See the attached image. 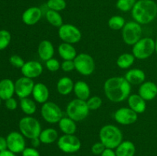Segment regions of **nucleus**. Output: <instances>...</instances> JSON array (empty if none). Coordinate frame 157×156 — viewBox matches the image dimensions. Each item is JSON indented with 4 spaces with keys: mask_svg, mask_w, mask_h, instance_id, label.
<instances>
[{
    "mask_svg": "<svg viewBox=\"0 0 157 156\" xmlns=\"http://www.w3.org/2000/svg\"><path fill=\"white\" fill-rule=\"evenodd\" d=\"M5 103H6V108L9 110H11V111L15 110L17 109V107H18V102H17L16 99L13 97L6 99Z\"/></svg>",
    "mask_w": 157,
    "mask_h": 156,
    "instance_id": "obj_42",
    "label": "nucleus"
},
{
    "mask_svg": "<svg viewBox=\"0 0 157 156\" xmlns=\"http://www.w3.org/2000/svg\"><path fill=\"white\" fill-rule=\"evenodd\" d=\"M58 35L63 42L71 44L78 43L82 38L80 29L72 24H63L58 28Z\"/></svg>",
    "mask_w": 157,
    "mask_h": 156,
    "instance_id": "obj_10",
    "label": "nucleus"
},
{
    "mask_svg": "<svg viewBox=\"0 0 157 156\" xmlns=\"http://www.w3.org/2000/svg\"><path fill=\"white\" fill-rule=\"evenodd\" d=\"M0 156H17L16 154L12 152L9 150H5V151H0Z\"/></svg>",
    "mask_w": 157,
    "mask_h": 156,
    "instance_id": "obj_46",
    "label": "nucleus"
},
{
    "mask_svg": "<svg viewBox=\"0 0 157 156\" xmlns=\"http://www.w3.org/2000/svg\"><path fill=\"white\" fill-rule=\"evenodd\" d=\"M106 97L112 102H121L128 99L131 93V84L123 76H112L104 84Z\"/></svg>",
    "mask_w": 157,
    "mask_h": 156,
    "instance_id": "obj_1",
    "label": "nucleus"
},
{
    "mask_svg": "<svg viewBox=\"0 0 157 156\" xmlns=\"http://www.w3.org/2000/svg\"><path fill=\"white\" fill-rule=\"evenodd\" d=\"M143 29L141 24L135 21L126 22L122 29V38L127 45L133 46L142 38Z\"/></svg>",
    "mask_w": 157,
    "mask_h": 156,
    "instance_id": "obj_7",
    "label": "nucleus"
},
{
    "mask_svg": "<svg viewBox=\"0 0 157 156\" xmlns=\"http://www.w3.org/2000/svg\"><path fill=\"white\" fill-rule=\"evenodd\" d=\"M124 77L131 85H140L145 82L146 73L141 69L133 68L125 73Z\"/></svg>",
    "mask_w": 157,
    "mask_h": 156,
    "instance_id": "obj_21",
    "label": "nucleus"
},
{
    "mask_svg": "<svg viewBox=\"0 0 157 156\" xmlns=\"http://www.w3.org/2000/svg\"><path fill=\"white\" fill-rule=\"evenodd\" d=\"M42 14V9L41 8L32 6L23 12L21 15V20L26 25H35L41 20Z\"/></svg>",
    "mask_w": 157,
    "mask_h": 156,
    "instance_id": "obj_16",
    "label": "nucleus"
},
{
    "mask_svg": "<svg viewBox=\"0 0 157 156\" xmlns=\"http://www.w3.org/2000/svg\"><path fill=\"white\" fill-rule=\"evenodd\" d=\"M128 101V107L137 114L144 113L147 110V101L141 97L138 93L130 94L127 99Z\"/></svg>",
    "mask_w": 157,
    "mask_h": 156,
    "instance_id": "obj_19",
    "label": "nucleus"
},
{
    "mask_svg": "<svg viewBox=\"0 0 157 156\" xmlns=\"http://www.w3.org/2000/svg\"><path fill=\"white\" fill-rule=\"evenodd\" d=\"M35 84L32 79L24 76L19 77L15 83V94L20 99L29 97L30 95H32Z\"/></svg>",
    "mask_w": 157,
    "mask_h": 156,
    "instance_id": "obj_14",
    "label": "nucleus"
},
{
    "mask_svg": "<svg viewBox=\"0 0 157 156\" xmlns=\"http://www.w3.org/2000/svg\"><path fill=\"white\" fill-rule=\"evenodd\" d=\"M137 0H117L116 6L120 11L127 12L131 11Z\"/></svg>",
    "mask_w": 157,
    "mask_h": 156,
    "instance_id": "obj_34",
    "label": "nucleus"
},
{
    "mask_svg": "<svg viewBox=\"0 0 157 156\" xmlns=\"http://www.w3.org/2000/svg\"><path fill=\"white\" fill-rule=\"evenodd\" d=\"M9 62L12 64V66H13L15 68L18 69H21L25 64V63L21 57L18 56L17 54L12 55L10 57V58H9Z\"/></svg>",
    "mask_w": 157,
    "mask_h": 156,
    "instance_id": "obj_38",
    "label": "nucleus"
},
{
    "mask_svg": "<svg viewBox=\"0 0 157 156\" xmlns=\"http://www.w3.org/2000/svg\"><path fill=\"white\" fill-rule=\"evenodd\" d=\"M155 52V40L150 37L142 38L132 47V54L136 59L145 60Z\"/></svg>",
    "mask_w": 157,
    "mask_h": 156,
    "instance_id": "obj_6",
    "label": "nucleus"
},
{
    "mask_svg": "<svg viewBox=\"0 0 157 156\" xmlns=\"http://www.w3.org/2000/svg\"><path fill=\"white\" fill-rule=\"evenodd\" d=\"M1 100H2V99L0 98V105H1Z\"/></svg>",
    "mask_w": 157,
    "mask_h": 156,
    "instance_id": "obj_49",
    "label": "nucleus"
},
{
    "mask_svg": "<svg viewBox=\"0 0 157 156\" xmlns=\"http://www.w3.org/2000/svg\"><path fill=\"white\" fill-rule=\"evenodd\" d=\"M61 69L66 73H70L73 71L74 70H75L74 61H63V62L61 64Z\"/></svg>",
    "mask_w": 157,
    "mask_h": 156,
    "instance_id": "obj_40",
    "label": "nucleus"
},
{
    "mask_svg": "<svg viewBox=\"0 0 157 156\" xmlns=\"http://www.w3.org/2000/svg\"><path fill=\"white\" fill-rule=\"evenodd\" d=\"M32 95L35 102L43 104L48 101L50 92H49L48 87L45 84L43 83H37L35 84Z\"/></svg>",
    "mask_w": 157,
    "mask_h": 156,
    "instance_id": "obj_18",
    "label": "nucleus"
},
{
    "mask_svg": "<svg viewBox=\"0 0 157 156\" xmlns=\"http://www.w3.org/2000/svg\"><path fill=\"white\" fill-rule=\"evenodd\" d=\"M12 40V35L7 30H0V50L6 49L9 45Z\"/></svg>",
    "mask_w": 157,
    "mask_h": 156,
    "instance_id": "obj_35",
    "label": "nucleus"
},
{
    "mask_svg": "<svg viewBox=\"0 0 157 156\" xmlns=\"http://www.w3.org/2000/svg\"><path fill=\"white\" fill-rule=\"evenodd\" d=\"M133 21L142 24H150L157 16V4L153 0H137L131 10Z\"/></svg>",
    "mask_w": 157,
    "mask_h": 156,
    "instance_id": "obj_2",
    "label": "nucleus"
},
{
    "mask_svg": "<svg viewBox=\"0 0 157 156\" xmlns=\"http://www.w3.org/2000/svg\"><path fill=\"white\" fill-rule=\"evenodd\" d=\"M69 156H77V155H75V154H71V155H69Z\"/></svg>",
    "mask_w": 157,
    "mask_h": 156,
    "instance_id": "obj_48",
    "label": "nucleus"
},
{
    "mask_svg": "<svg viewBox=\"0 0 157 156\" xmlns=\"http://www.w3.org/2000/svg\"><path fill=\"white\" fill-rule=\"evenodd\" d=\"M135 60H136V58L133 56L132 53H124L118 57L116 63L119 68L126 70L133 66Z\"/></svg>",
    "mask_w": 157,
    "mask_h": 156,
    "instance_id": "obj_29",
    "label": "nucleus"
},
{
    "mask_svg": "<svg viewBox=\"0 0 157 156\" xmlns=\"http://www.w3.org/2000/svg\"><path fill=\"white\" fill-rule=\"evenodd\" d=\"M90 111L87 102L77 98L71 100L66 107L67 116L75 122H81L84 120L88 116Z\"/></svg>",
    "mask_w": 157,
    "mask_h": 156,
    "instance_id": "obj_5",
    "label": "nucleus"
},
{
    "mask_svg": "<svg viewBox=\"0 0 157 156\" xmlns=\"http://www.w3.org/2000/svg\"><path fill=\"white\" fill-rule=\"evenodd\" d=\"M8 150L15 154L21 153L26 148L25 136L20 132H11L6 137Z\"/></svg>",
    "mask_w": 157,
    "mask_h": 156,
    "instance_id": "obj_12",
    "label": "nucleus"
},
{
    "mask_svg": "<svg viewBox=\"0 0 157 156\" xmlns=\"http://www.w3.org/2000/svg\"><path fill=\"white\" fill-rule=\"evenodd\" d=\"M45 18L51 25L56 28H60L62 25L63 18L61 14L56 11L48 9L45 12Z\"/></svg>",
    "mask_w": 157,
    "mask_h": 156,
    "instance_id": "obj_31",
    "label": "nucleus"
},
{
    "mask_svg": "<svg viewBox=\"0 0 157 156\" xmlns=\"http://www.w3.org/2000/svg\"><path fill=\"white\" fill-rule=\"evenodd\" d=\"M100 156H117V155H116V152H115L114 149H111V148H106Z\"/></svg>",
    "mask_w": 157,
    "mask_h": 156,
    "instance_id": "obj_44",
    "label": "nucleus"
},
{
    "mask_svg": "<svg viewBox=\"0 0 157 156\" xmlns=\"http://www.w3.org/2000/svg\"><path fill=\"white\" fill-rule=\"evenodd\" d=\"M46 6H47L48 9L59 12L66 9L67 2L65 0H48Z\"/></svg>",
    "mask_w": 157,
    "mask_h": 156,
    "instance_id": "obj_33",
    "label": "nucleus"
},
{
    "mask_svg": "<svg viewBox=\"0 0 157 156\" xmlns=\"http://www.w3.org/2000/svg\"><path fill=\"white\" fill-rule=\"evenodd\" d=\"M15 93V83L9 78H5L0 81V98L6 101L13 97Z\"/></svg>",
    "mask_w": 157,
    "mask_h": 156,
    "instance_id": "obj_23",
    "label": "nucleus"
},
{
    "mask_svg": "<svg viewBox=\"0 0 157 156\" xmlns=\"http://www.w3.org/2000/svg\"><path fill=\"white\" fill-rule=\"evenodd\" d=\"M38 54L40 59L47 61L52 58L55 54V47L53 44L48 40H43L38 46Z\"/></svg>",
    "mask_w": 157,
    "mask_h": 156,
    "instance_id": "obj_20",
    "label": "nucleus"
},
{
    "mask_svg": "<svg viewBox=\"0 0 157 156\" xmlns=\"http://www.w3.org/2000/svg\"><path fill=\"white\" fill-rule=\"evenodd\" d=\"M45 67L51 72H56L61 69V63L56 58H51L45 61Z\"/></svg>",
    "mask_w": 157,
    "mask_h": 156,
    "instance_id": "obj_37",
    "label": "nucleus"
},
{
    "mask_svg": "<svg viewBox=\"0 0 157 156\" xmlns=\"http://www.w3.org/2000/svg\"><path fill=\"white\" fill-rule=\"evenodd\" d=\"M138 94L146 101L153 100L157 96V85L152 81H145L140 85Z\"/></svg>",
    "mask_w": 157,
    "mask_h": 156,
    "instance_id": "obj_17",
    "label": "nucleus"
},
{
    "mask_svg": "<svg viewBox=\"0 0 157 156\" xmlns=\"http://www.w3.org/2000/svg\"><path fill=\"white\" fill-rule=\"evenodd\" d=\"M31 143H32V145L33 148H38L40 146V145L41 144V141H40L39 138H35V139H31Z\"/></svg>",
    "mask_w": 157,
    "mask_h": 156,
    "instance_id": "obj_45",
    "label": "nucleus"
},
{
    "mask_svg": "<svg viewBox=\"0 0 157 156\" xmlns=\"http://www.w3.org/2000/svg\"><path fill=\"white\" fill-rule=\"evenodd\" d=\"M21 156H41L37 148L33 147H26L21 152Z\"/></svg>",
    "mask_w": 157,
    "mask_h": 156,
    "instance_id": "obj_41",
    "label": "nucleus"
},
{
    "mask_svg": "<svg viewBox=\"0 0 157 156\" xmlns=\"http://www.w3.org/2000/svg\"><path fill=\"white\" fill-rule=\"evenodd\" d=\"M125 24V19L121 15H113L108 20L109 28L113 31L122 30Z\"/></svg>",
    "mask_w": 157,
    "mask_h": 156,
    "instance_id": "obj_32",
    "label": "nucleus"
},
{
    "mask_svg": "<svg viewBox=\"0 0 157 156\" xmlns=\"http://www.w3.org/2000/svg\"><path fill=\"white\" fill-rule=\"evenodd\" d=\"M106 149V147L104 144L100 141V142H95L91 146V152L95 155H101L103 151Z\"/></svg>",
    "mask_w": 157,
    "mask_h": 156,
    "instance_id": "obj_39",
    "label": "nucleus"
},
{
    "mask_svg": "<svg viewBox=\"0 0 157 156\" xmlns=\"http://www.w3.org/2000/svg\"><path fill=\"white\" fill-rule=\"evenodd\" d=\"M38 138H39L41 144L50 145V144L57 142L59 136H58V131L55 128H47L41 130Z\"/></svg>",
    "mask_w": 157,
    "mask_h": 156,
    "instance_id": "obj_27",
    "label": "nucleus"
},
{
    "mask_svg": "<svg viewBox=\"0 0 157 156\" xmlns=\"http://www.w3.org/2000/svg\"><path fill=\"white\" fill-rule=\"evenodd\" d=\"M74 86L75 83L71 78L69 76H63L60 78L57 83V91L62 96H67L73 92Z\"/></svg>",
    "mask_w": 157,
    "mask_h": 156,
    "instance_id": "obj_25",
    "label": "nucleus"
},
{
    "mask_svg": "<svg viewBox=\"0 0 157 156\" xmlns=\"http://www.w3.org/2000/svg\"><path fill=\"white\" fill-rule=\"evenodd\" d=\"M41 115L46 122L50 124L58 123L63 117V113L59 106L52 101H48L41 107Z\"/></svg>",
    "mask_w": 157,
    "mask_h": 156,
    "instance_id": "obj_9",
    "label": "nucleus"
},
{
    "mask_svg": "<svg viewBox=\"0 0 157 156\" xmlns=\"http://www.w3.org/2000/svg\"><path fill=\"white\" fill-rule=\"evenodd\" d=\"M21 72L24 76L33 80L42 74L43 66L39 61H26L23 67L21 68Z\"/></svg>",
    "mask_w": 157,
    "mask_h": 156,
    "instance_id": "obj_15",
    "label": "nucleus"
},
{
    "mask_svg": "<svg viewBox=\"0 0 157 156\" xmlns=\"http://www.w3.org/2000/svg\"><path fill=\"white\" fill-rule=\"evenodd\" d=\"M58 126L60 130L65 135H75L77 131L76 122L71 119L68 116L61 118V120L58 122Z\"/></svg>",
    "mask_w": 157,
    "mask_h": 156,
    "instance_id": "obj_28",
    "label": "nucleus"
},
{
    "mask_svg": "<svg viewBox=\"0 0 157 156\" xmlns=\"http://www.w3.org/2000/svg\"><path fill=\"white\" fill-rule=\"evenodd\" d=\"M117 156H134L136 153V146L131 141H123L116 148Z\"/></svg>",
    "mask_w": 157,
    "mask_h": 156,
    "instance_id": "obj_26",
    "label": "nucleus"
},
{
    "mask_svg": "<svg viewBox=\"0 0 157 156\" xmlns=\"http://www.w3.org/2000/svg\"><path fill=\"white\" fill-rule=\"evenodd\" d=\"M20 108L25 114L32 116L37 110L36 102L29 97L20 99Z\"/></svg>",
    "mask_w": 157,
    "mask_h": 156,
    "instance_id": "obj_30",
    "label": "nucleus"
},
{
    "mask_svg": "<svg viewBox=\"0 0 157 156\" xmlns=\"http://www.w3.org/2000/svg\"><path fill=\"white\" fill-rule=\"evenodd\" d=\"M113 118L117 123L123 125H132L138 119V114L130 107H121L116 110Z\"/></svg>",
    "mask_w": 157,
    "mask_h": 156,
    "instance_id": "obj_13",
    "label": "nucleus"
},
{
    "mask_svg": "<svg viewBox=\"0 0 157 156\" xmlns=\"http://www.w3.org/2000/svg\"><path fill=\"white\" fill-rule=\"evenodd\" d=\"M58 53L64 61H74L78 55L77 50L73 44L62 42L58 45Z\"/></svg>",
    "mask_w": 157,
    "mask_h": 156,
    "instance_id": "obj_22",
    "label": "nucleus"
},
{
    "mask_svg": "<svg viewBox=\"0 0 157 156\" xmlns=\"http://www.w3.org/2000/svg\"><path fill=\"white\" fill-rule=\"evenodd\" d=\"M74 93L77 99L87 101L90 96V88L87 83L84 80H78L75 83Z\"/></svg>",
    "mask_w": 157,
    "mask_h": 156,
    "instance_id": "obj_24",
    "label": "nucleus"
},
{
    "mask_svg": "<svg viewBox=\"0 0 157 156\" xmlns=\"http://www.w3.org/2000/svg\"><path fill=\"white\" fill-rule=\"evenodd\" d=\"M75 70L82 76H90L95 70V61L90 54L80 53L74 60Z\"/></svg>",
    "mask_w": 157,
    "mask_h": 156,
    "instance_id": "obj_8",
    "label": "nucleus"
},
{
    "mask_svg": "<svg viewBox=\"0 0 157 156\" xmlns=\"http://www.w3.org/2000/svg\"><path fill=\"white\" fill-rule=\"evenodd\" d=\"M86 102H87L89 110H91V111L98 110V109L101 108L103 103L102 99L98 96H90V98Z\"/></svg>",
    "mask_w": 157,
    "mask_h": 156,
    "instance_id": "obj_36",
    "label": "nucleus"
},
{
    "mask_svg": "<svg viewBox=\"0 0 157 156\" xmlns=\"http://www.w3.org/2000/svg\"><path fill=\"white\" fill-rule=\"evenodd\" d=\"M99 138L106 148L111 149H115L124 141L121 129L113 124H107L101 127L99 132Z\"/></svg>",
    "mask_w": 157,
    "mask_h": 156,
    "instance_id": "obj_3",
    "label": "nucleus"
},
{
    "mask_svg": "<svg viewBox=\"0 0 157 156\" xmlns=\"http://www.w3.org/2000/svg\"><path fill=\"white\" fill-rule=\"evenodd\" d=\"M57 145L64 153L74 154L81 149V142L75 135L63 134L58 138Z\"/></svg>",
    "mask_w": 157,
    "mask_h": 156,
    "instance_id": "obj_11",
    "label": "nucleus"
},
{
    "mask_svg": "<svg viewBox=\"0 0 157 156\" xmlns=\"http://www.w3.org/2000/svg\"><path fill=\"white\" fill-rule=\"evenodd\" d=\"M155 52H156L157 54V39L155 41Z\"/></svg>",
    "mask_w": 157,
    "mask_h": 156,
    "instance_id": "obj_47",
    "label": "nucleus"
},
{
    "mask_svg": "<svg viewBox=\"0 0 157 156\" xmlns=\"http://www.w3.org/2000/svg\"><path fill=\"white\" fill-rule=\"evenodd\" d=\"M8 149L7 145V141H6V138L0 136V151H5V150Z\"/></svg>",
    "mask_w": 157,
    "mask_h": 156,
    "instance_id": "obj_43",
    "label": "nucleus"
},
{
    "mask_svg": "<svg viewBox=\"0 0 157 156\" xmlns=\"http://www.w3.org/2000/svg\"><path fill=\"white\" fill-rule=\"evenodd\" d=\"M18 128L20 132L25 138L29 139L38 138L42 130L38 119L32 116H26L21 118L18 122Z\"/></svg>",
    "mask_w": 157,
    "mask_h": 156,
    "instance_id": "obj_4",
    "label": "nucleus"
}]
</instances>
